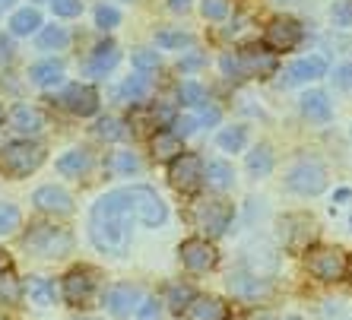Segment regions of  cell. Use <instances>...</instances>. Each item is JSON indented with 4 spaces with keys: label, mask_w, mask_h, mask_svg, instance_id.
<instances>
[{
    "label": "cell",
    "mask_w": 352,
    "mask_h": 320,
    "mask_svg": "<svg viewBox=\"0 0 352 320\" xmlns=\"http://www.w3.org/2000/svg\"><path fill=\"white\" fill-rule=\"evenodd\" d=\"M286 187L302 194V197H318L327 187V168L320 162H298L295 168H289Z\"/></svg>",
    "instance_id": "7"
},
{
    "label": "cell",
    "mask_w": 352,
    "mask_h": 320,
    "mask_svg": "<svg viewBox=\"0 0 352 320\" xmlns=\"http://www.w3.org/2000/svg\"><path fill=\"white\" fill-rule=\"evenodd\" d=\"M188 320H229V304L213 295H194V301L184 308Z\"/></svg>",
    "instance_id": "18"
},
{
    "label": "cell",
    "mask_w": 352,
    "mask_h": 320,
    "mask_svg": "<svg viewBox=\"0 0 352 320\" xmlns=\"http://www.w3.org/2000/svg\"><path fill=\"white\" fill-rule=\"evenodd\" d=\"M131 213L121 200V190H111L105 197H98L89 209V238L102 254L124 257L131 247Z\"/></svg>",
    "instance_id": "1"
},
{
    "label": "cell",
    "mask_w": 352,
    "mask_h": 320,
    "mask_svg": "<svg viewBox=\"0 0 352 320\" xmlns=\"http://www.w3.org/2000/svg\"><path fill=\"white\" fill-rule=\"evenodd\" d=\"M238 67H241V80H245V76L267 80V76L276 73V58L263 48H241L238 51Z\"/></svg>",
    "instance_id": "15"
},
{
    "label": "cell",
    "mask_w": 352,
    "mask_h": 320,
    "mask_svg": "<svg viewBox=\"0 0 352 320\" xmlns=\"http://www.w3.org/2000/svg\"><path fill=\"white\" fill-rule=\"evenodd\" d=\"M197 67H204V58H200V54H194V58H184V60H181V70H197Z\"/></svg>",
    "instance_id": "52"
},
{
    "label": "cell",
    "mask_w": 352,
    "mask_h": 320,
    "mask_svg": "<svg viewBox=\"0 0 352 320\" xmlns=\"http://www.w3.org/2000/svg\"><path fill=\"white\" fill-rule=\"evenodd\" d=\"M286 86H302V82H314L320 76H327V60L318 58V54H308V58H298L295 64L286 67Z\"/></svg>",
    "instance_id": "17"
},
{
    "label": "cell",
    "mask_w": 352,
    "mask_h": 320,
    "mask_svg": "<svg viewBox=\"0 0 352 320\" xmlns=\"http://www.w3.org/2000/svg\"><path fill=\"white\" fill-rule=\"evenodd\" d=\"M10 127L16 133H25V137H32L45 127V117H41L38 108H29V105H16L10 111Z\"/></svg>",
    "instance_id": "20"
},
{
    "label": "cell",
    "mask_w": 352,
    "mask_h": 320,
    "mask_svg": "<svg viewBox=\"0 0 352 320\" xmlns=\"http://www.w3.org/2000/svg\"><path fill=\"white\" fill-rule=\"evenodd\" d=\"M7 263H10V260H7V257H0V266H7Z\"/></svg>",
    "instance_id": "57"
},
{
    "label": "cell",
    "mask_w": 352,
    "mask_h": 320,
    "mask_svg": "<svg viewBox=\"0 0 352 320\" xmlns=\"http://www.w3.org/2000/svg\"><path fill=\"white\" fill-rule=\"evenodd\" d=\"M0 124H3V105H0Z\"/></svg>",
    "instance_id": "58"
},
{
    "label": "cell",
    "mask_w": 352,
    "mask_h": 320,
    "mask_svg": "<svg viewBox=\"0 0 352 320\" xmlns=\"http://www.w3.org/2000/svg\"><path fill=\"white\" fill-rule=\"evenodd\" d=\"M349 197H352V190H346V187L336 190V200H349Z\"/></svg>",
    "instance_id": "54"
},
{
    "label": "cell",
    "mask_w": 352,
    "mask_h": 320,
    "mask_svg": "<svg viewBox=\"0 0 352 320\" xmlns=\"http://www.w3.org/2000/svg\"><path fill=\"white\" fill-rule=\"evenodd\" d=\"M19 225H23L19 206H16V203H0V238H10V235H16Z\"/></svg>",
    "instance_id": "36"
},
{
    "label": "cell",
    "mask_w": 352,
    "mask_h": 320,
    "mask_svg": "<svg viewBox=\"0 0 352 320\" xmlns=\"http://www.w3.org/2000/svg\"><path fill=\"white\" fill-rule=\"evenodd\" d=\"M60 105L76 117H92L98 111V92L86 82H70L64 92H60Z\"/></svg>",
    "instance_id": "11"
},
{
    "label": "cell",
    "mask_w": 352,
    "mask_h": 320,
    "mask_svg": "<svg viewBox=\"0 0 352 320\" xmlns=\"http://www.w3.org/2000/svg\"><path fill=\"white\" fill-rule=\"evenodd\" d=\"M45 162V146L32 140H13L0 146V174L10 181H23L32 172H38Z\"/></svg>",
    "instance_id": "3"
},
{
    "label": "cell",
    "mask_w": 352,
    "mask_h": 320,
    "mask_svg": "<svg viewBox=\"0 0 352 320\" xmlns=\"http://www.w3.org/2000/svg\"><path fill=\"white\" fill-rule=\"evenodd\" d=\"M13 60V38L10 35H0V64Z\"/></svg>",
    "instance_id": "51"
},
{
    "label": "cell",
    "mask_w": 352,
    "mask_h": 320,
    "mask_svg": "<svg viewBox=\"0 0 352 320\" xmlns=\"http://www.w3.org/2000/svg\"><path fill=\"white\" fill-rule=\"evenodd\" d=\"M302 38H305L302 23H295V19H289V16L273 19V23L267 25V32H263V45L270 51H295L302 45Z\"/></svg>",
    "instance_id": "10"
},
{
    "label": "cell",
    "mask_w": 352,
    "mask_h": 320,
    "mask_svg": "<svg viewBox=\"0 0 352 320\" xmlns=\"http://www.w3.org/2000/svg\"><path fill=\"white\" fill-rule=\"evenodd\" d=\"M51 10H54V16L74 19L82 13V0H51Z\"/></svg>",
    "instance_id": "44"
},
{
    "label": "cell",
    "mask_w": 352,
    "mask_h": 320,
    "mask_svg": "<svg viewBox=\"0 0 352 320\" xmlns=\"http://www.w3.org/2000/svg\"><path fill=\"white\" fill-rule=\"evenodd\" d=\"M41 25V13L35 7H23L10 16V32L13 35H32Z\"/></svg>",
    "instance_id": "28"
},
{
    "label": "cell",
    "mask_w": 352,
    "mask_h": 320,
    "mask_svg": "<svg viewBox=\"0 0 352 320\" xmlns=\"http://www.w3.org/2000/svg\"><path fill=\"white\" fill-rule=\"evenodd\" d=\"M229 288L235 292V295H241V298H261V295H267V292H270V286H267V282L257 279V276H251L248 270L232 273V276H229Z\"/></svg>",
    "instance_id": "23"
},
{
    "label": "cell",
    "mask_w": 352,
    "mask_h": 320,
    "mask_svg": "<svg viewBox=\"0 0 352 320\" xmlns=\"http://www.w3.org/2000/svg\"><path fill=\"white\" fill-rule=\"evenodd\" d=\"M222 152H241L248 146V127H226V130L216 137Z\"/></svg>",
    "instance_id": "35"
},
{
    "label": "cell",
    "mask_w": 352,
    "mask_h": 320,
    "mask_svg": "<svg viewBox=\"0 0 352 320\" xmlns=\"http://www.w3.org/2000/svg\"><path fill=\"white\" fill-rule=\"evenodd\" d=\"M32 203L38 206L41 213H51V216L74 213V197H70L64 187H54V184H41V187L32 194Z\"/></svg>",
    "instance_id": "16"
},
{
    "label": "cell",
    "mask_w": 352,
    "mask_h": 320,
    "mask_svg": "<svg viewBox=\"0 0 352 320\" xmlns=\"http://www.w3.org/2000/svg\"><path fill=\"white\" fill-rule=\"evenodd\" d=\"M105 172L115 174V178H131L140 172V159L133 152H111L105 162Z\"/></svg>",
    "instance_id": "29"
},
{
    "label": "cell",
    "mask_w": 352,
    "mask_h": 320,
    "mask_svg": "<svg viewBox=\"0 0 352 320\" xmlns=\"http://www.w3.org/2000/svg\"><path fill=\"white\" fill-rule=\"evenodd\" d=\"M118 60H121V51H118L115 41H102V45H96V51H92L89 64H86V73L89 76H105L108 70H115Z\"/></svg>",
    "instance_id": "19"
},
{
    "label": "cell",
    "mask_w": 352,
    "mask_h": 320,
    "mask_svg": "<svg viewBox=\"0 0 352 320\" xmlns=\"http://www.w3.org/2000/svg\"><path fill=\"white\" fill-rule=\"evenodd\" d=\"M96 295V270L89 266H74L64 276V301L74 308H86Z\"/></svg>",
    "instance_id": "9"
},
{
    "label": "cell",
    "mask_w": 352,
    "mask_h": 320,
    "mask_svg": "<svg viewBox=\"0 0 352 320\" xmlns=\"http://www.w3.org/2000/svg\"><path fill=\"white\" fill-rule=\"evenodd\" d=\"M178 99L184 102V105H188V108H200V105H206V89H204V86H200V82L188 80V82H181Z\"/></svg>",
    "instance_id": "38"
},
{
    "label": "cell",
    "mask_w": 352,
    "mask_h": 320,
    "mask_svg": "<svg viewBox=\"0 0 352 320\" xmlns=\"http://www.w3.org/2000/svg\"><path fill=\"white\" fill-rule=\"evenodd\" d=\"M178 254H181V263H184L190 273H206V270H213V263H216V247L206 238L181 241Z\"/></svg>",
    "instance_id": "13"
},
{
    "label": "cell",
    "mask_w": 352,
    "mask_h": 320,
    "mask_svg": "<svg viewBox=\"0 0 352 320\" xmlns=\"http://www.w3.org/2000/svg\"><path fill=\"white\" fill-rule=\"evenodd\" d=\"M194 219H197V225L210 235V238H219V235L229 231L232 219H235V206H232L229 200H222V197L200 200L197 209H194Z\"/></svg>",
    "instance_id": "5"
},
{
    "label": "cell",
    "mask_w": 352,
    "mask_h": 320,
    "mask_svg": "<svg viewBox=\"0 0 352 320\" xmlns=\"http://www.w3.org/2000/svg\"><path fill=\"white\" fill-rule=\"evenodd\" d=\"M286 320H302V317H295V314H292V317H286Z\"/></svg>",
    "instance_id": "59"
},
{
    "label": "cell",
    "mask_w": 352,
    "mask_h": 320,
    "mask_svg": "<svg viewBox=\"0 0 352 320\" xmlns=\"http://www.w3.org/2000/svg\"><path fill=\"white\" fill-rule=\"evenodd\" d=\"M96 137L98 140H108V143H118L127 137V127H124V121H118V117H102V121L96 124Z\"/></svg>",
    "instance_id": "37"
},
{
    "label": "cell",
    "mask_w": 352,
    "mask_h": 320,
    "mask_svg": "<svg viewBox=\"0 0 352 320\" xmlns=\"http://www.w3.org/2000/svg\"><path fill=\"white\" fill-rule=\"evenodd\" d=\"M346 273H349V276H352V257H349V260H346Z\"/></svg>",
    "instance_id": "56"
},
{
    "label": "cell",
    "mask_w": 352,
    "mask_h": 320,
    "mask_svg": "<svg viewBox=\"0 0 352 320\" xmlns=\"http://www.w3.org/2000/svg\"><path fill=\"white\" fill-rule=\"evenodd\" d=\"M168 181L172 187L181 194H194L200 184H204V162L194 152H181L175 162H168Z\"/></svg>",
    "instance_id": "8"
},
{
    "label": "cell",
    "mask_w": 352,
    "mask_h": 320,
    "mask_svg": "<svg viewBox=\"0 0 352 320\" xmlns=\"http://www.w3.org/2000/svg\"><path fill=\"white\" fill-rule=\"evenodd\" d=\"M149 146H153V159H156V162H175V159L184 152V149H181V137H175L172 130H156L153 140H149Z\"/></svg>",
    "instance_id": "22"
},
{
    "label": "cell",
    "mask_w": 352,
    "mask_h": 320,
    "mask_svg": "<svg viewBox=\"0 0 352 320\" xmlns=\"http://www.w3.org/2000/svg\"><path fill=\"white\" fill-rule=\"evenodd\" d=\"M219 70L226 76H235V80H241V67H238V54H222L219 58Z\"/></svg>",
    "instance_id": "48"
},
{
    "label": "cell",
    "mask_w": 352,
    "mask_h": 320,
    "mask_svg": "<svg viewBox=\"0 0 352 320\" xmlns=\"http://www.w3.org/2000/svg\"><path fill=\"white\" fill-rule=\"evenodd\" d=\"M159 64H162V58H159V51H149V48L133 51V67H137L140 73H149V70H156Z\"/></svg>",
    "instance_id": "41"
},
{
    "label": "cell",
    "mask_w": 352,
    "mask_h": 320,
    "mask_svg": "<svg viewBox=\"0 0 352 320\" xmlns=\"http://www.w3.org/2000/svg\"><path fill=\"white\" fill-rule=\"evenodd\" d=\"M349 225H352V219H349Z\"/></svg>",
    "instance_id": "60"
},
{
    "label": "cell",
    "mask_w": 352,
    "mask_h": 320,
    "mask_svg": "<svg viewBox=\"0 0 352 320\" xmlns=\"http://www.w3.org/2000/svg\"><path fill=\"white\" fill-rule=\"evenodd\" d=\"M29 80L35 86H58L64 80V64L60 60H38L29 67Z\"/></svg>",
    "instance_id": "27"
},
{
    "label": "cell",
    "mask_w": 352,
    "mask_h": 320,
    "mask_svg": "<svg viewBox=\"0 0 352 320\" xmlns=\"http://www.w3.org/2000/svg\"><path fill=\"white\" fill-rule=\"evenodd\" d=\"M248 172L254 178H267L273 172V149L267 143H261L254 152H248Z\"/></svg>",
    "instance_id": "30"
},
{
    "label": "cell",
    "mask_w": 352,
    "mask_h": 320,
    "mask_svg": "<svg viewBox=\"0 0 352 320\" xmlns=\"http://www.w3.org/2000/svg\"><path fill=\"white\" fill-rule=\"evenodd\" d=\"M165 301H168V308L172 311H184L190 301H194V292H190L188 286H168V292H165Z\"/></svg>",
    "instance_id": "39"
},
{
    "label": "cell",
    "mask_w": 352,
    "mask_h": 320,
    "mask_svg": "<svg viewBox=\"0 0 352 320\" xmlns=\"http://www.w3.org/2000/svg\"><path fill=\"white\" fill-rule=\"evenodd\" d=\"M197 127H200V124H197L194 115H178L172 121V133H175V137H181V140H184V137H190Z\"/></svg>",
    "instance_id": "46"
},
{
    "label": "cell",
    "mask_w": 352,
    "mask_h": 320,
    "mask_svg": "<svg viewBox=\"0 0 352 320\" xmlns=\"http://www.w3.org/2000/svg\"><path fill=\"white\" fill-rule=\"evenodd\" d=\"M302 115L308 117V121H314V124H327L330 115H333L327 92H320V89L305 92V95H302Z\"/></svg>",
    "instance_id": "21"
},
{
    "label": "cell",
    "mask_w": 352,
    "mask_h": 320,
    "mask_svg": "<svg viewBox=\"0 0 352 320\" xmlns=\"http://www.w3.org/2000/svg\"><path fill=\"white\" fill-rule=\"evenodd\" d=\"M245 266H248V273H251V276H257V279L267 282V276H273V273H276V254H273L267 244H261V251H251V254H248Z\"/></svg>",
    "instance_id": "26"
},
{
    "label": "cell",
    "mask_w": 352,
    "mask_h": 320,
    "mask_svg": "<svg viewBox=\"0 0 352 320\" xmlns=\"http://www.w3.org/2000/svg\"><path fill=\"white\" fill-rule=\"evenodd\" d=\"M118 23H121V13H118L115 7H105V3H102V7L96 10V25L102 29V32H108V29H115Z\"/></svg>",
    "instance_id": "43"
},
{
    "label": "cell",
    "mask_w": 352,
    "mask_h": 320,
    "mask_svg": "<svg viewBox=\"0 0 352 320\" xmlns=\"http://www.w3.org/2000/svg\"><path fill=\"white\" fill-rule=\"evenodd\" d=\"M162 301H156V298H146V301L137 308V320H159V314H162V308H159Z\"/></svg>",
    "instance_id": "47"
},
{
    "label": "cell",
    "mask_w": 352,
    "mask_h": 320,
    "mask_svg": "<svg viewBox=\"0 0 352 320\" xmlns=\"http://www.w3.org/2000/svg\"><path fill=\"white\" fill-rule=\"evenodd\" d=\"M305 266L320 282H340L346 276V257L336 247H311L305 254Z\"/></svg>",
    "instance_id": "6"
},
{
    "label": "cell",
    "mask_w": 352,
    "mask_h": 320,
    "mask_svg": "<svg viewBox=\"0 0 352 320\" xmlns=\"http://www.w3.org/2000/svg\"><path fill=\"white\" fill-rule=\"evenodd\" d=\"M149 95V76L146 73H137V76H127L121 82V99L124 102H143Z\"/></svg>",
    "instance_id": "34"
},
{
    "label": "cell",
    "mask_w": 352,
    "mask_h": 320,
    "mask_svg": "<svg viewBox=\"0 0 352 320\" xmlns=\"http://www.w3.org/2000/svg\"><path fill=\"white\" fill-rule=\"evenodd\" d=\"M25 251L35 257H48V260H58V257H67L74 251V235L60 225H48V222H38V225H29L23 238Z\"/></svg>",
    "instance_id": "4"
},
{
    "label": "cell",
    "mask_w": 352,
    "mask_h": 320,
    "mask_svg": "<svg viewBox=\"0 0 352 320\" xmlns=\"http://www.w3.org/2000/svg\"><path fill=\"white\" fill-rule=\"evenodd\" d=\"M156 45L159 48H190L194 45V35H188V32H159L156 35Z\"/></svg>",
    "instance_id": "40"
},
{
    "label": "cell",
    "mask_w": 352,
    "mask_h": 320,
    "mask_svg": "<svg viewBox=\"0 0 352 320\" xmlns=\"http://www.w3.org/2000/svg\"><path fill=\"white\" fill-rule=\"evenodd\" d=\"M118 190H121V200H124V206H127V213H131L133 222L146 225V229H159V225H165V219H168V206L162 203V197H159L153 187L131 184V187H118Z\"/></svg>",
    "instance_id": "2"
},
{
    "label": "cell",
    "mask_w": 352,
    "mask_h": 320,
    "mask_svg": "<svg viewBox=\"0 0 352 320\" xmlns=\"http://www.w3.org/2000/svg\"><path fill=\"white\" fill-rule=\"evenodd\" d=\"M204 181L216 190H229L232 184H235V168H232V162H226V159H213V162H206V168H204Z\"/></svg>",
    "instance_id": "24"
},
{
    "label": "cell",
    "mask_w": 352,
    "mask_h": 320,
    "mask_svg": "<svg viewBox=\"0 0 352 320\" xmlns=\"http://www.w3.org/2000/svg\"><path fill=\"white\" fill-rule=\"evenodd\" d=\"M70 45V32L64 25H45L38 32V48L41 51H64Z\"/></svg>",
    "instance_id": "31"
},
{
    "label": "cell",
    "mask_w": 352,
    "mask_h": 320,
    "mask_svg": "<svg viewBox=\"0 0 352 320\" xmlns=\"http://www.w3.org/2000/svg\"><path fill=\"white\" fill-rule=\"evenodd\" d=\"M86 320H92V317H86Z\"/></svg>",
    "instance_id": "61"
},
{
    "label": "cell",
    "mask_w": 352,
    "mask_h": 320,
    "mask_svg": "<svg viewBox=\"0 0 352 320\" xmlns=\"http://www.w3.org/2000/svg\"><path fill=\"white\" fill-rule=\"evenodd\" d=\"M89 165H92V159L86 149H70V152H64V156L54 162V168H58L64 178H80V174L89 172Z\"/></svg>",
    "instance_id": "25"
},
{
    "label": "cell",
    "mask_w": 352,
    "mask_h": 320,
    "mask_svg": "<svg viewBox=\"0 0 352 320\" xmlns=\"http://www.w3.org/2000/svg\"><path fill=\"white\" fill-rule=\"evenodd\" d=\"M333 82L340 89H352V64H343L340 70L333 73Z\"/></svg>",
    "instance_id": "50"
},
{
    "label": "cell",
    "mask_w": 352,
    "mask_h": 320,
    "mask_svg": "<svg viewBox=\"0 0 352 320\" xmlns=\"http://www.w3.org/2000/svg\"><path fill=\"white\" fill-rule=\"evenodd\" d=\"M279 235H283V244H286V251H305L308 247V241H311L314 235V222L311 216H302V213H295V216H286V219L279 222Z\"/></svg>",
    "instance_id": "12"
},
{
    "label": "cell",
    "mask_w": 352,
    "mask_h": 320,
    "mask_svg": "<svg viewBox=\"0 0 352 320\" xmlns=\"http://www.w3.org/2000/svg\"><path fill=\"white\" fill-rule=\"evenodd\" d=\"M204 19H226L229 16V0H200Z\"/></svg>",
    "instance_id": "42"
},
{
    "label": "cell",
    "mask_w": 352,
    "mask_h": 320,
    "mask_svg": "<svg viewBox=\"0 0 352 320\" xmlns=\"http://www.w3.org/2000/svg\"><path fill=\"white\" fill-rule=\"evenodd\" d=\"M16 0H0V10H7V7H13Z\"/></svg>",
    "instance_id": "55"
},
{
    "label": "cell",
    "mask_w": 352,
    "mask_h": 320,
    "mask_svg": "<svg viewBox=\"0 0 352 320\" xmlns=\"http://www.w3.org/2000/svg\"><path fill=\"white\" fill-rule=\"evenodd\" d=\"M140 304H143V295H140L137 286L121 282V286H111L105 292V308H108V314H111V317H118V320L137 314Z\"/></svg>",
    "instance_id": "14"
},
{
    "label": "cell",
    "mask_w": 352,
    "mask_h": 320,
    "mask_svg": "<svg viewBox=\"0 0 352 320\" xmlns=\"http://www.w3.org/2000/svg\"><path fill=\"white\" fill-rule=\"evenodd\" d=\"M197 124H204V127H213V124H219V108H213L210 102H206V105H200Z\"/></svg>",
    "instance_id": "49"
},
{
    "label": "cell",
    "mask_w": 352,
    "mask_h": 320,
    "mask_svg": "<svg viewBox=\"0 0 352 320\" xmlns=\"http://www.w3.org/2000/svg\"><path fill=\"white\" fill-rule=\"evenodd\" d=\"M330 19H333V25L352 29V0H340V3H333V10H330Z\"/></svg>",
    "instance_id": "45"
},
{
    "label": "cell",
    "mask_w": 352,
    "mask_h": 320,
    "mask_svg": "<svg viewBox=\"0 0 352 320\" xmlns=\"http://www.w3.org/2000/svg\"><path fill=\"white\" fill-rule=\"evenodd\" d=\"M188 7H190V0H168V10H172V13H184Z\"/></svg>",
    "instance_id": "53"
},
{
    "label": "cell",
    "mask_w": 352,
    "mask_h": 320,
    "mask_svg": "<svg viewBox=\"0 0 352 320\" xmlns=\"http://www.w3.org/2000/svg\"><path fill=\"white\" fill-rule=\"evenodd\" d=\"M23 298V286L10 270H0V308H16Z\"/></svg>",
    "instance_id": "32"
},
{
    "label": "cell",
    "mask_w": 352,
    "mask_h": 320,
    "mask_svg": "<svg viewBox=\"0 0 352 320\" xmlns=\"http://www.w3.org/2000/svg\"><path fill=\"white\" fill-rule=\"evenodd\" d=\"M25 292H29V298H32L38 308H48V304H54V282L45 279V276H32L29 279V286H25Z\"/></svg>",
    "instance_id": "33"
}]
</instances>
